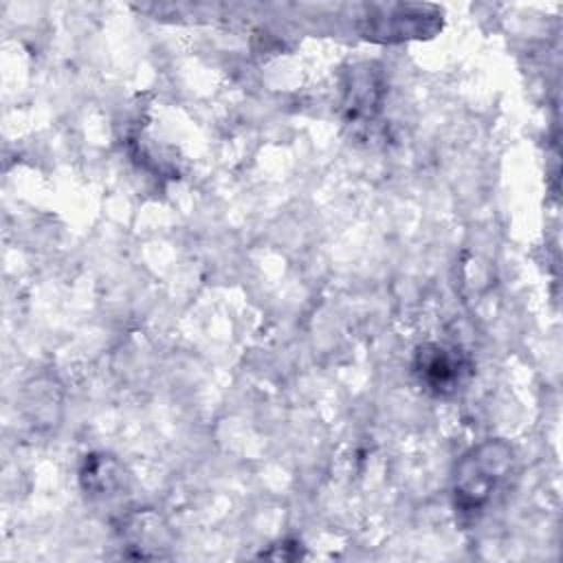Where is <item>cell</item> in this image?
<instances>
[{
	"mask_svg": "<svg viewBox=\"0 0 563 563\" xmlns=\"http://www.w3.org/2000/svg\"><path fill=\"white\" fill-rule=\"evenodd\" d=\"M512 468V449L501 440H486L471 449L457 464L453 482L455 508L462 515H477L501 488Z\"/></svg>",
	"mask_w": 563,
	"mask_h": 563,
	"instance_id": "cell-1",
	"label": "cell"
},
{
	"mask_svg": "<svg viewBox=\"0 0 563 563\" xmlns=\"http://www.w3.org/2000/svg\"><path fill=\"white\" fill-rule=\"evenodd\" d=\"M380 13H372L365 18V37L383 40V42H398L405 37H424L438 29V13L424 15L429 7H411V4H396V7H378Z\"/></svg>",
	"mask_w": 563,
	"mask_h": 563,
	"instance_id": "cell-2",
	"label": "cell"
},
{
	"mask_svg": "<svg viewBox=\"0 0 563 563\" xmlns=\"http://www.w3.org/2000/svg\"><path fill=\"white\" fill-rule=\"evenodd\" d=\"M466 365L455 350L442 345H427L416 356V374L435 394L453 391L464 374Z\"/></svg>",
	"mask_w": 563,
	"mask_h": 563,
	"instance_id": "cell-3",
	"label": "cell"
},
{
	"mask_svg": "<svg viewBox=\"0 0 563 563\" xmlns=\"http://www.w3.org/2000/svg\"><path fill=\"white\" fill-rule=\"evenodd\" d=\"M383 84L369 64L354 68L345 88V108L352 119L372 117L380 108Z\"/></svg>",
	"mask_w": 563,
	"mask_h": 563,
	"instance_id": "cell-4",
	"label": "cell"
}]
</instances>
